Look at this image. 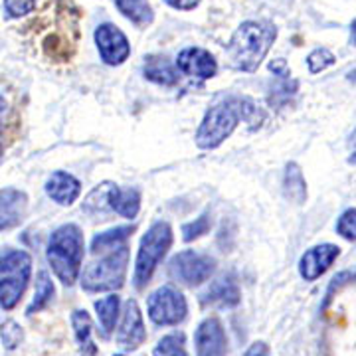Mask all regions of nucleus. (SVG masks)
Instances as JSON below:
<instances>
[{
	"label": "nucleus",
	"instance_id": "nucleus-14",
	"mask_svg": "<svg viewBox=\"0 0 356 356\" xmlns=\"http://www.w3.org/2000/svg\"><path fill=\"white\" fill-rule=\"evenodd\" d=\"M28 208L26 192L18 188H4L0 191V232L14 228L22 222Z\"/></svg>",
	"mask_w": 356,
	"mask_h": 356
},
{
	"label": "nucleus",
	"instance_id": "nucleus-7",
	"mask_svg": "<svg viewBox=\"0 0 356 356\" xmlns=\"http://www.w3.org/2000/svg\"><path fill=\"white\" fill-rule=\"evenodd\" d=\"M216 269V261L210 255L198 254L194 250H184L177 254L168 264V275L186 287L202 285L210 280V275Z\"/></svg>",
	"mask_w": 356,
	"mask_h": 356
},
{
	"label": "nucleus",
	"instance_id": "nucleus-37",
	"mask_svg": "<svg viewBox=\"0 0 356 356\" xmlns=\"http://www.w3.org/2000/svg\"><path fill=\"white\" fill-rule=\"evenodd\" d=\"M117 356H123V355H117Z\"/></svg>",
	"mask_w": 356,
	"mask_h": 356
},
{
	"label": "nucleus",
	"instance_id": "nucleus-23",
	"mask_svg": "<svg viewBox=\"0 0 356 356\" xmlns=\"http://www.w3.org/2000/svg\"><path fill=\"white\" fill-rule=\"evenodd\" d=\"M119 307H121V301H119L117 295H109L105 299L95 301V311H97V318H99V325H102L103 337H109L115 329V323H117V317H119Z\"/></svg>",
	"mask_w": 356,
	"mask_h": 356
},
{
	"label": "nucleus",
	"instance_id": "nucleus-18",
	"mask_svg": "<svg viewBox=\"0 0 356 356\" xmlns=\"http://www.w3.org/2000/svg\"><path fill=\"white\" fill-rule=\"evenodd\" d=\"M143 74L149 81L159 86H175L178 81V70L163 56H149L143 67Z\"/></svg>",
	"mask_w": 356,
	"mask_h": 356
},
{
	"label": "nucleus",
	"instance_id": "nucleus-33",
	"mask_svg": "<svg viewBox=\"0 0 356 356\" xmlns=\"http://www.w3.org/2000/svg\"><path fill=\"white\" fill-rule=\"evenodd\" d=\"M165 2L168 6L177 8V10H192V8L198 6L200 0H165Z\"/></svg>",
	"mask_w": 356,
	"mask_h": 356
},
{
	"label": "nucleus",
	"instance_id": "nucleus-28",
	"mask_svg": "<svg viewBox=\"0 0 356 356\" xmlns=\"http://www.w3.org/2000/svg\"><path fill=\"white\" fill-rule=\"evenodd\" d=\"M208 229H210V214L204 212L202 216H198L194 222H188V224L182 226V240L192 242V240L200 238L204 234H208Z\"/></svg>",
	"mask_w": 356,
	"mask_h": 356
},
{
	"label": "nucleus",
	"instance_id": "nucleus-9",
	"mask_svg": "<svg viewBox=\"0 0 356 356\" xmlns=\"http://www.w3.org/2000/svg\"><path fill=\"white\" fill-rule=\"evenodd\" d=\"M95 44L107 65H121L131 54L127 36L113 24H102L95 30Z\"/></svg>",
	"mask_w": 356,
	"mask_h": 356
},
{
	"label": "nucleus",
	"instance_id": "nucleus-20",
	"mask_svg": "<svg viewBox=\"0 0 356 356\" xmlns=\"http://www.w3.org/2000/svg\"><path fill=\"white\" fill-rule=\"evenodd\" d=\"M72 327H74V332H76L81 356L97 355V346L91 341V318H89L88 311H81V309L74 311L72 313Z\"/></svg>",
	"mask_w": 356,
	"mask_h": 356
},
{
	"label": "nucleus",
	"instance_id": "nucleus-24",
	"mask_svg": "<svg viewBox=\"0 0 356 356\" xmlns=\"http://www.w3.org/2000/svg\"><path fill=\"white\" fill-rule=\"evenodd\" d=\"M54 283H51V277L48 271H40L38 280H36V293H34V299L30 307L26 309V315H34V313H40L44 307L48 305L54 297Z\"/></svg>",
	"mask_w": 356,
	"mask_h": 356
},
{
	"label": "nucleus",
	"instance_id": "nucleus-15",
	"mask_svg": "<svg viewBox=\"0 0 356 356\" xmlns=\"http://www.w3.org/2000/svg\"><path fill=\"white\" fill-rule=\"evenodd\" d=\"M202 305L222 307V309H229V307L240 305L242 301V293L238 283L234 281L232 275H224L216 280L206 291L202 293Z\"/></svg>",
	"mask_w": 356,
	"mask_h": 356
},
{
	"label": "nucleus",
	"instance_id": "nucleus-22",
	"mask_svg": "<svg viewBox=\"0 0 356 356\" xmlns=\"http://www.w3.org/2000/svg\"><path fill=\"white\" fill-rule=\"evenodd\" d=\"M135 226H119V228L107 229L103 234H97L91 242V252L99 254V252H107V250H115L119 245L127 242L129 238L133 236Z\"/></svg>",
	"mask_w": 356,
	"mask_h": 356
},
{
	"label": "nucleus",
	"instance_id": "nucleus-2",
	"mask_svg": "<svg viewBox=\"0 0 356 356\" xmlns=\"http://www.w3.org/2000/svg\"><path fill=\"white\" fill-rule=\"evenodd\" d=\"M275 38H277V28L273 24L257 22V20L243 22L229 40V62L236 70L252 74L259 67Z\"/></svg>",
	"mask_w": 356,
	"mask_h": 356
},
{
	"label": "nucleus",
	"instance_id": "nucleus-27",
	"mask_svg": "<svg viewBox=\"0 0 356 356\" xmlns=\"http://www.w3.org/2000/svg\"><path fill=\"white\" fill-rule=\"evenodd\" d=\"M0 339H2V344L8 348V350H14L18 344L22 343L24 339V332H22V327L16 323V321H6L2 327H0Z\"/></svg>",
	"mask_w": 356,
	"mask_h": 356
},
{
	"label": "nucleus",
	"instance_id": "nucleus-32",
	"mask_svg": "<svg viewBox=\"0 0 356 356\" xmlns=\"http://www.w3.org/2000/svg\"><path fill=\"white\" fill-rule=\"evenodd\" d=\"M36 8V0H4V10L10 18L26 16Z\"/></svg>",
	"mask_w": 356,
	"mask_h": 356
},
{
	"label": "nucleus",
	"instance_id": "nucleus-4",
	"mask_svg": "<svg viewBox=\"0 0 356 356\" xmlns=\"http://www.w3.org/2000/svg\"><path fill=\"white\" fill-rule=\"evenodd\" d=\"M172 245V228L165 220L154 222L147 234L143 236L139 245V254L135 261V273H133V285L137 289H145L153 277L154 269L165 259L166 252Z\"/></svg>",
	"mask_w": 356,
	"mask_h": 356
},
{
	"label": "nucleus",
	"instance_id": "nucleus-1",
	"mask_svg": "<svg viewBox=\"0 0 356 356\" xmlns=\"http://www.w3.org/2000/svg\"><path fill=\"white\" fill-rule=\"evenodd\" d=\"M254 113H257V107L250 99L229 97L216 103L204 115L202 123L196 131V145L206 151L216 149L236 131L240 119L248 121Z\"/></svg>",
	"mask_w": 356,
	"mask_h": 356
},
{
	"label": "nucleus",
	"instance_id": "nucleus-25",
	"mask_svg": "<svg viewBox=\"0 0 356 356\" xmlns=\"http://www.w3.org/2000/svg\"><path fill=\"white\" fill-rule=\"evenodd\" d=\"M154 356H188L186 353V337L182 331H175L163 337L154 346Z\"/></svg>",
	"mask_w": 356,
	"mask_h": 356
},
{
	"label": "nucleus",
	"instance_id": "nucleus-12",
	"mask_svg": "<svg viewBox=\"0 0 356 356\" xmlns=\"http://www.w3.org/2000/svg\"><path fill=\"white\" fill-rule=\"evenodd\" d=\"M339 255H341V248L334 245V243H321V245L307 250L299 259L301 277L305 281H317L332 266V261Z\"/></svg>",
	"mask_w": 356,
	"mask_h": 356
},
{
	"label": "nucleus",
	"instance_id": "nucleus-16",
	"mask_svg": "<svg viewBox=\"0 0 356 356\" xmlns=\"http://www.w3.org/2000/svg\"><path fill=\"white\" fill-rule=\"evenodd\" d=\"M46 194L50 196L54 202L62 204V206H72L79 198V194H81V184L70 172L58 170V172H54L48 178Z\"/></svg>",
	"mask_w": 356,
	"mask_h": 356
},
{
	"label": "nucleus",
	"instance_id": "nucleus-34",
	"mask_svg": "<svg viewBox=\"0 0 356 356\" xmlns=\"http://www.w3.org/2000/svg\"><path fill=\"white\" fill-rule=\"evenodd\" d=\"M269 70L281 77L291 76V72H289V67L285 64V60H273V62H269Z\"/></svg>",
	"mask_w": 356,
	"mask_h": 356
},
{
	"label": "nucleus",
	"instance_id": "nucleus-13",
	"mask_svg": "<svg viewBox=\"0 0 356 356\" xmlns=\"http://www.w3.org/2000/svg\"><path fill=\"white\" fill-rule=\"evenodd\" d=\"M177 67L186 76L210 79L216 76L218 64L214 56L204 48H184L178 54Z\"/></svg>",
	"mask_w": 356,
	"mask_h": 356
},
{
	"label": "nucleus",
	"instance_id": "nucleus-30",
	"mask_svg": "<svg viewBox=\"0 0 356 356\" xmlns=\"http://www.w3.org/2000/svg\"><path fill=\"white\" fill-rule=\"evenodd\" d=\"M109 188H111V182H103L102 186H97V188L88 196L83 208H86V210H103L105 206H109V204H107Z\"/></svg>",
	"mask_w": 356,
	"mask_h": 356
},
{
	"label": "nucleus",
	"instance_id": "nucleus-3",
	"mask_svg": "<svg viewBox=\"0 0 356 356\" xmlns=\"http://www.w3.org/2000/svg\"><path fill=\"white\" fill-rule=\"evenodd\" d=\"M46 257L56 277L65 287L74 285L81 271L83 261V234L76 224H64L54 229L48 242Z\"/></svg>",
	"mask_w": 356,
	"mask_h": 356
},
{
	"label": "nucleus",
	"instance_id": "nucleus-26",
	"mask_svg": "<svg viewBox=\"0 0 356 356\" xmlns=\"http://www.w3.org/2000/svg\"><path fill=\"white\" fill-rule=\"evenodd\" d=\"M332 64H334V56L327 48H317L307 56V67L311 74H321L327 67H331Z\"/></svg>",
	"mask_w": 356,
	"mask_h": 356
},
{
	"label": "nucleus",
	"instance_id": "nucleus-5",
	"mask_svg": "<svg viewBox=\"0 0 356 356\" xmlns=\"http://www.w3.org/2000/svg\"><path fill=\"white\" fill-rule=\"evenodd\" d=\"M32 275V257L24 250L0 255V307L10 311L20 303Z\"/></svg>",
	"mask_w": 356,
	"mask_h": 356
},
{
	"label": "nucleus",
	"instance_id": "nucleus-8",
	"mask_svg": "<svg viewBox=\"0 0 356 356\" xmlns=\"http://www.w3.org/2000/svg\"><path fill=\"white\" fill-rule=\"evenodd\" d=\"M149 317L154 325L159 327H170V325H178L186 318L188 313V305L184 295L178 291L172 285H163L149 297Z\"/></svg>",
	"mask_w": 356,
	"mask_h": 356
},
{
	"label": "nucleus",
	"instance_id": "nucleus-10",
	"mask_svg": "<svg viewBox=\"0 0 356 356\" xmlns=\"http://www.w3.org/2000/svg\"><path fill=\"white\" fill-rule=\"evenodd\" d=\"M145 339H147V329H145L139 303L135 299H129L125 303L119 331H117V343L123 350L131 353V350H137L140 344L145 343Z\"/></svg>",
	"mask_w": 356,
	"mask_h": 356
},
{
	"label": "nucleus",
	"instance_id": "nucleus-11",
	"mask_svg": "<svg viewBox=\"0 0 356 356\" xmlns=\"http://www.w3.org/2000/svg\"><path fill=\"white\" fill-rule=\"evenodd\" d=\"M196 356H226L228 355V339L222 323L216 317L204 318L194 332Z\"/></svg>",
	"mask_w": 356,
	"mask_h": 356
},
{
	"label": "nucleus",
	"instance_id": "nucleus-35",
	"mask_svg": "<svg viewBox=\"0 0 356 356\" xmlns=\"http://www.w3.org/2000/svg\"><path fill=\"white\" fill-rule=\"evenodd\" d=\"M243 356H269V346L266 343H254L248 350H245V355Z\"/></svg>",
	"mask_w": 356,
	"mask_h": 356
},
{
	"label": "nucleus",
	"instance_id": "nucleus-36",
	"mask_svg": "<svg viewBox=\"0 0 356 356\" xmlns=\"http://www.w3.org/2000/svg\"><path fill=\"white\" fill-rule=\"evenodd\" d=\"M4 111H6V99H4V97L0 95V119H2Z\"/></svg>",
	"mask_w": 356,
	"mask_h": 356
},
{
	"label": "nucleus",
	"instance_id": "nucleus-31",
	"mask_svg": "<svg viewBox=\"0 0 356 356\" xmlns=\"http://www.w3.org/2000/svg\"><path fill=\"white\" fill-rule=\"evenodd\" d=\"M355 208H348V210H344L343 216L337 222V232L348 242H355Z\"/></svg>",
	"mask_w": 356,
	"mask_h": 356
},
{
	"label": "nucleus",
	"instance_id": "nucleus-21",
	"mask_svg": "<svg viewBox=\"0 0 356 356\" xmlns=\"http://www.w3.org/2000/svg\"><path fill=\"white\" fill-rule=\"evenodd\" d=\"M283 191L285 196L295 204H303L307 200V182L303 177V170L297 163H289L285 168V178H283Z\"/></svg>",
	"mask_w": 356,
	"mask_h": 356
},
{
	"label": "nucleus",
	"instance_id": "nucleus-29",
	"mask_svg": "<svg viewBox=\"0 0 356 356\" xmlns=\"http://www.w3.org/2000/svg\"><path fill=\"white\" fill-rule=\"evenodd\" d=\"M353 281H355V273H353V271H343V273H339V275L329 283V289H327V295H325V303H323V311L331 305L334 293H339L343 287L350 285Z\"/></svg>",
	"mask_w": 356,
	"mask_h": 356
},
{
	"label": "nucleus",
	"instance_id": "nucleus-6",
	"mask_svg": "<svg viewBox=\"0 0 356 356\" xmlns=\"http://www.w3.org/2000/svg\"><path fill=\"white\" fill-rule=\"evenodd\" d=\"M127 266L129 248L127 245H119L111 254L105 255L103 259L83 269L81 287L91 293L121 289L125 285V277H127Z\"/></svg>",
	"mask_w": 356,
	"mask_h": 356
},
{
	"label": "nucleus",
	"instance_id": "nucleus-17",
	"mask_svg": "<svg viewBox=\"0 0 356 356\" xmlns=\"http://www.w3.org/2000/svg\"><path fill=\"white\" fill-rule=\"evenodd\" d=\"M107 204L119 216L133 220L140 210V194L137 188H121L117 184H111L107 194Z\"/></svg>",
	"mask_w": 356,
	"mask_h": 356
},
{
	"label": "nucleus",
	"instance_id": "nucleus-19",
	"mask_svg": "<svg viewBox=\"0 0 356 356\" xmlns=\"http://www.w3.org/2000/svg\"><path fill=\"white\" fill-rule=\"evenodd\" d=\"M115 6L135 26L145 28L153 22L154 13L149 0H115Z\"/></svg>",
	"mask_w": 356,
	"mask_h": 356
}]
</instances>
